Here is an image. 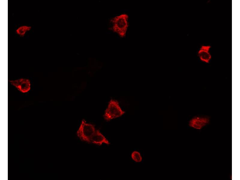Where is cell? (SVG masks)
<instances>
[{
  "label": "cell",
  "mask_w": 240,
  "mask_h": 180,
  "mask_svg": "<svg viewBox=\"0 0 240 180\" xmlns=\"http://www.w3.org/2000/svg\"><path fill=\"white\" fill-rule=\"evenodd\" d=\"M8 81L11 85L15 86L18 90L22 93L27 92L30 89V82L28 79L21 78Z\"/></svg>",
  "instance_id": "277c9868"
},
{
  "label": "cell",
  "mask_w": 240,
  "mask_h": 180,
  "mask_svg": "<svg viewBox=\"0 0 240 180\" xmlns=\"http://www.w3.org/2000/svg\"><path fill=\"white\" fill-rule=\"evenodd\" d=\"M211 47L209 45H202L200 48L198 55L202 61L206 63L209 62L212 57L210 52Z\"/></svg>",
  "instance_id": "8992f818"
},
{
  "label": "cell",
  "mask_w": 240,
  "mask_h": 180,
  "mask_svg": "<svg viewBox=\"0 0 240 180\" xmlns=\"http://www.w3.org/2000/svg\"><path fill=\"white\" fill-rule=\"evenodd\" d=\"M209 122V118L208 117L195 116L190 120L188 124L194 129L200 130L208 124Z\"/></svg>",
  "instance_id": "5b68a950"
},
{
  "label": "cell",
  "mask_w": 240,
  "mask_h": 180,
  "mask_svg": "<svg viewBox=\"0 0 240 180\" xmlns=\"http://www.w3.org/2000/svg\"><path fill=\"white\" fill-rule=\"evenodd\" d=\"M96 130L94 125L87 123L83 119L77 130V135L81 141L90 143L91 138Z\"/></svg>",
  "instance_id": "3957f363"
},
{
  "label": "cell",
  "mask_w": 240,
  "mask_h": 180,
  "mask_svg": "<svg viewBox=\"0 0 240 180\" xmlns=\"http://www.w3.org/2000/svg\"><path fill=\"white\" fill-rule=\"evenodd\" d=\"M31 28L30 26H23L19 27L16 30V33L21 36H23L26 32L30 31Z\"/></svg>",
  "instance_id": "ba28073f"
},
{
  "label": "cell",
  "mask_w": 240,
  "mask_h": 180,
  "mask_svg": "<svg viewBox=\"0 0 240 180\" xmlns=\"http://www.w3.org/2000/svg\"><path fill=\"white\" fill-rule=\"evenodd\" d=\"M129 16L126 14H122L112 18L110 20L112 24L109 29L117 33L121 38L124 37L129 26Z\"/></svg>",
  "instance_id": "6da1fadb"
},
{
  "label": "cell",
  "mask_w": 240,
  "mask_h": 180,
  "mask_svg": "<svg viewBox=\"0 0 240 180\" xmlns=\"http://www.w3.org/2000/svg\"><path fill=\"white\" fill-rule=\"evenodd\" d=\"M125 113L120 106L118 102L111 99L108 103L104 115V119L107 121L118 118Z\"/></svg>",
  "instance_id": "7a4b0ae2"
},
{
  "label": "cell",
  "mask_w": 240,
  "mask_h": 180,
  "mask_svg": "<svg viewBox=\"0 0 240 180\" xmlns=\"http://www.w3.org/2000/svg\"><path fill=\"white\" fill-rule=\"evenodd\" d=\"M94 144L100 146L103 144L107 145L110 142L107 138L98 130H96L92 137L90 143Z\"/></svg>",
  "instance_id": "52a82bcc"
},
{
  "label": "cell",
  "mask_w": 240,
  "mask_h": 180,
  "mask_svg": "<svg viewBox=\"0 0 240 180\" xmlns=\"http://www.w3.org/2000/svg\"><path fill=\"white\" fill-rule=\"evenodd\" d=\"M131 158L133 160L136 162H140L142 160V158L140 153L137 151H134L132 152Z\"/></svg>",
  "instance_id": "9c48e42d"
}]
</instances>
